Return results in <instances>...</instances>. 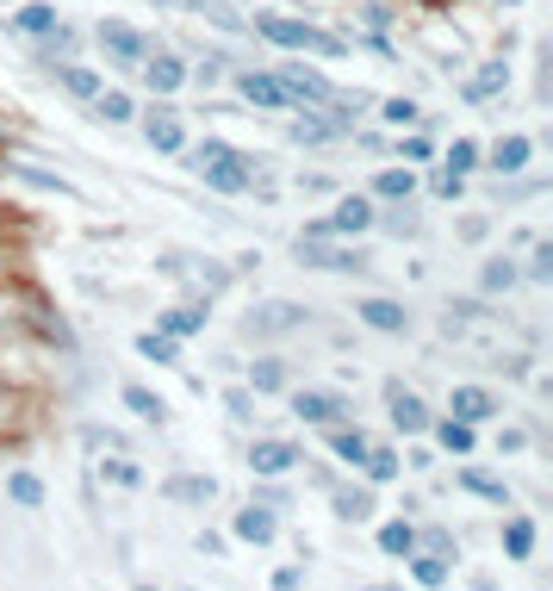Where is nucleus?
I'll return each instance as SVG.
<instances>
[{
	"instance_id": "f257e3e1",
	"label": "nucleus",
	"mask_w": 553,
	"mask_h": 591,
	"mask_svg": "<svg viewBox=\"0 0 553 591\" xmlns=\"http://www.w3.org/2000/svg\"><path fill=\"white\" fill-rule=\"evenodd\" d=\"M255 32H262L267 44H280V50H324V57H343V44L330 38V32H311V25L280 20V13H262V20H255Z\"/></svg>"
},
{
	"instance_id": "f03ea898",
	"label": "nucleus",
	"mask_w": 553,
	"mask_h": 591,
	"mask_svg": "<svg viewBox=\"0 0 553 591\" xmlns=\"http://www.w3.org/2000/svg\"><path fill=\"white\" fill-rule=\"evenodd\" d=\"M193 174H206L211 193H249L255 187V156H243V150L206 156V162H193Z\"/></svg>"
},
{
	"instance_id": "7ed1b4c3",
	"label": "nucleus",
	"mask_w": 553,
	"mask_h": 591,
	"mask_svg": "<svg viewBox=\"0 0 553 591\" xmlns=\"http://www.w3.org/2000/svg\"><path fill=\"white\" fill-rule=\"evenodd\" d=\"M299 262H306V268H330V274H361L367 249H330L324 237H299Z\"/></svg>"
},
{
	"instance_id": "20e7f679",
	"label": "nucleus",
	"mask_w": 553,
	"mask_h": 591,
	"mask_svg": "<svg viewBox=\"0 0 553 591\" xmlns=\"http://www.w3.org/2000/svg\"><path fill=\"white\" fill-rule=\"evenodd\" d=\"M100 44H106V57L125 62V69L150 57V38H143V32H131V25H118V20H100Z\"/></svg>"
},
{
	"instance_id": "39448f33",
	"label": "nucleus",
	"mask_w": 553,
	"mask_h": 591,
	"mask_svg": "<svg viewBox=\"0 0 553 591\" xmlns=\"http://www.w3.org/2000/svg\"><path fill=\"white\" fill-rule=\"evenodd\" d=\"M299 325H306V306H292V299H274V306H262V311H249L243 318L249 337H280V330H299Z\"/></svg>"
},
{
	"instance_id": "423d86ee",
	"label": "nucleus",
	"mask_w": 553,
	"mask_h": 591,
	"mask_svg": "<svg viewBox=\"0 0 553 591\" xmlns=\"http://www.w3.org/2000/svg\"><path fill=\"white\" fill-rule=\"evenodd\" d=\"M292 418L299 423H343L348 399L343 393H292Z\"/></svg>"
},
{
	"instance_id": "0eeeda50",
	"label": "nucleus",
	"mask_w": 553,
	"mask_h": 591,
	"mask_svg": "<svg viewBox=\"0 0 553 591\" xmlns=\"http://www.w3.org/2000/svg\"><path fill=\"white\" fill-rule=\"evenodd\" d=\"M299 461H306V448H299V442H255V448H249V467H255V474H287V467H299Z\"/></svg>"
},
{
	"instance_id": "6e6552de",
	"label": "nucleus",
	"mask_w": 553,
	"mask_h": 591,
	"mask_svg": "<svg viewBox=\"0 0 553 591\" xmlns=\"http://www.w3.org/2000/svg\"><path fill=\"white\" fill-rule=\"evenodd\" d=\"M385 405H392V423H399V430H411V436L429 430V405H423L417 393H404L399 380H385Z\"/></svg>"
},
{
	"instance_id": "1a4fd4ad",
	"label": "nucleus",
	"mask_w": 553,
	"mask_h": 591,
	"mask_svg": "<svg viewBox=\"0 0 553 591\" xmlns=\"http://www.w3.org/2000/svg\"><path fill=\"white\" fill-rule=\"evenodd\" d=\"M361 325H373V330H385V337H404L411 330V311L399 306V299H361Z\"/></svg>"
},
{
	"instance_id": "9d476101",
	"label": "nucleus",
	"mask_w": 553,
	"mask_h": 591,
	"mask_svg": "<svg viewBox=\"0 0 553 591\" xmlns=\"http://www.w3.org/2000/svg\"><path fill=\"white\" fill-rule=\"evenodd\" d=\"M373 225V206L367 200H343L336 206V218H324V237H355V230Z\"/></svg>"
},
{
	"instance_id": "9b49d317",
	"label": "nucleus",
	"mask_w": 553,
	"mask_h": 591,
	"mask_svg": "<svg viewBox=\"0 0 553 591\" xmlns=\"http://www.w3.org/2000/svg\"><path fill=\"white\" fill-rule=\"evenodd\" d=\"M497 411V399L485 393V386H454V418L460 423H485Z\"/></svg>"
},
{
	"instance_id": "f8f14e48",
	"label": "nucleus",
	"mask_w": 553,
	"mask_h": 591,
	"mask_svg": "<svg viewBox=\"0 0 553 591\" xmlns=\"http://www.w3.org/2000/svg\"><path fill=\"white\" fill-rule=\"evenodd\" d=\"M280 88H287L292 100H330V81L311 76V69H299V62H287V69H280Z\"/></svg>"
},
{
	"instance_id": "ddd939ff",
	"label": "nucleus",
	"mask_w": 553,
	"mask_h": 591,
	"mask_svg": "<svg viewBox=\"0 0 553 591\" xmlns=\"http://www.w3.org/2000/svg\"><path fill=\"white\" fill-rule=\"evenodd\" d=\"M143 137H150L155 150H181V144H187V132H181V118H174L169 106H155V113H150V125H143Z\"/></svg>"
},
{
	"instance_id": "4468645a",
	"label": "nucleus",
	"mask_w": 553,
	"mask_h": 591,
	"mask_svg": "<svg viewBox=\"0 0 553 591\" xmlns=\"http://www.w3.org/2000/svg\"><path fill=\"white\" fill-rule=\"evenodd\" d=\"M237 535H243V542H274V535H280V523H274V511L249 504V511H237Z\"/></svg>"
},
{
	"instance_id": "2eb2a0df",
	"label": "nucleus",
	"mask_w": 553,
	"mask_h": 591,
	"mask_svg": "<svg viewBox=\"0 0 553 591\" xmlns=\"http://www.w3.org/2000/svg\"><path fill=\"white\" fill-rule=\"evenodd\" d=\"M13 25H20L25 38H50V32H57V7L32 0V7H20V13H13Z\"/></svg>"
},
{
	"instance_id": "dca6fc26",
	"label": "nucleus",
	"mask_w": 553,
	"mask_h": 591,
	"mask_svg": "<svg viewBox=\"0 0 553 591\" xmlns=\"http://www.w3.org/2000/svg\"><path fill=\"white\" fill-rule=\"evenodd\" d=\"M243 100H255V106H292L280 76H243Z\"/></svg>"
},
{
	"instance_id": "f3484780",
	"label": "nucleus",
	"mask_w": 553,
	"mask_h": 591,
	"mask_svg": "<svg viewBox=\"0 0 553 591\" xmlns=\"http://www.w3.org/2000/svg\"><path fill=\"white\" fill-rule=\"evenodd\" d=\"M143 81H150L155 94H174V88L187 81V62H174V57H155V62H143Z\"/></svg>"
},
{
	"instance_id": "a211bd4d",
	"label": "nucleus",
	"mask_w": 553,
	"mask_h": 591,
	"mask_svg": "<svg viewBox=\"0 0 553 591\" xmlns=\"http://www.w3.org/2000/svg\"><path fill=\"white\" fill-rule=\"evenodd\" d=\"M529 137H504V144H497V156H492V169L497 174H522V162H529Z\"/></svg>"
},
{
	"instance_id": "6ab92c4d",
	"label": "nucleus",
	"mask_w": 553,
	"mask_h": 591,
	"mask_svg": "<svg viewBox=\"0 0 553 591\" xmlns=\"http://www.w3.org/2000/svg\"><path fill=\"white\" fill-rule=\"evenodd\" d=\"M330 504H336L343 523H367V516H373V492H361V486H355V492H336Z\"/></svg>"
},
{
	"instance_id": "aec40b11",
	"label": "nucleus",
	"mask_w": 553,
	"mask_h": 591,
	"mask_svg": "<svg viewBox=\"0 0 553 591\" xmlns=\"http://www.w3.org/2000/svg\"><path fill=\"white\" fill-rule=\"evenodd\" d=\"M125 405H131V411H137L143 423H162V418H169V405L155 399L150 386H125Z\"/></svg>"
},
{
	"instance_id": "412c9836",
	"label": "nucleus",
	"mask_w": 553,
	"mask_h": 591,
	"mask_svg": "<svg viewBox=\"0 0 553 591\" xmlns=\"http://www.w3.org/2000/svg\"><path fill=\"white\" fill-rule=\"evenodd\" d=\"M504 81H510V69H504V62H485V69H479V76L466 81V100H492L497 88H504Z\"/></svg>"
},
{
	"instance_id": "4be33fe9",
	"label": "nucleus",
	"mask_w": 553,
	"mask_h": 591,
	"mask_svg": "<svg viewBox=\"0 0 553 591\" xmlns=\"http://www.w3.org/2000/svg\"><path fill=\"white\" fill-rule=\"evenodd\" d=\"M193 330H206V311H199V306L162 311V337H193Z\"/></svg>"
},
{
	"instance_id": "5701e85b",
	"label": "nucleus",
	"mask_w": 553,
	"mask_h": 591,
	"mask_svg": "<svg viewBox=\"0 0 553 591\" xmlns=\"http://www.w3.org/2000/svg\"><path fill=\"white\" fill-rule=\"evenodd\" d=\"M361 467H367V479H373V486H385V479H399V467H404V461L392 455V448H367V461H361Z\"/></svg>"
},
{
	"instance_id": "b1692460",
	"label": "nucleus",
	"mask_w": 553,
	"mask_h": 591,
	"mask_svg": "<svg viewBox=\"0 0 553 591\" xmlns=\"http://www.w3.org/2000/svg\"><path fill=\"white\" fill-rule=\"evenodd\" d=\"M330 448H336L348 467H361V461H367V436H361V430H330Z\"/></svg>"
},
{
	"instance_id": "393cba45",
	"label": "nucleus",
	"mask_w": 553,
	"mask_h": 591,
	"mask_svg": "<svg viewBox=\"0 0 553 591\" xmlns=\"http://www.w3.org/2000/svg\"><path fill=\"white\" fill-rule=\"evenodd\" d=\"M211 492H218V479H193V474L169 479V498H187V504H206Z\"/></svg>"
},
{
	"instance_id": "a878e982",
	"label": "nucleus",
	"mask_w": 553,
	"mask_h": 591,
	"mask_svg": "<svg viewBox=\"0 0 553 591\" xmlns=\"http://www.w3.org/2000/svg\"><path fill=\"white\" fill-rule=\"evenodd\" d=\"M504 548H510V560H529L534 554V523L529 516H516L510 530H504Z\"/></svg>"
},
{
	"instance_id": "bb28decb",
	"label": "nucleus",
	"mask_w": 553,
	"mask_h": 591,
	"mask_svg": "<svg viewBox=\"0 0 553 591\" xmlns=\"http://www.w3.org/2000/svg\"><path fill=\"white\" fill-rule=\"evenodd\" d=\"M460 486H466V492H479V498H492V504H510V486H504V479H492V474H460Z\"/></svg>"
},
{
	"instance_id": "cd10ccee",
	"label": "nucleus",
	"mask_w": 553,
	"mask_h": 591,
	"mask_svg": "<svg viewBox=\"0 0 553 591\" xmlns=\"http://www.w3.org/2000/svg\"><path fill=\"white\" fill-rule=\"evenodd\" d=\"M249 380H255V393H287V367H280V362H255V367H249Z\"/></svg>"
},
{
	"instance_id": "c85d7f7f",
	"label": "nucleus",
	"mask_w": 553,
	"mask_h": 591,
	"mask_svg": "<svg viewBox=\"0 0 553 591\" xmlns=\"http://www.w3.org/2000/svg\"><path fill=\"white\" fill-rule=\"evenodd\" d=\"M436 436H441V448H448V455H466V448H473V423L448 418V423L436 430Z\"/></svg>"
},
{
	"instance_id": "c756f323",
	"label": "nucleus",
	"mask_w": 553,
	"mask_h": 591,
	"mask_svg": "<svg viewBox=\"0 0 553 591\" xmlns=\"http://www.w3.org/2000/svg\"><path fill=\"white\" fill-rule=\"evenodd\" d=\"M137 355H143V362H174V337H162V330H143V337H137Z\"/></svg>"
},
{
	"instance_id": "7c9ffc66",
	"label": "nucleus",
	"mask_w": 553,
	"mask_h": 591,
	"mask_svg": "<svg viewBox=\"0 0 553 591\" xmlns=\"http://www.w3.org/2000/svg\"><path fill=\"white\" fill-rule=\"evenodd\" d=\"M411 187H417V181H411L404 169H385L380 181H373V193H380V200H411Z\"/></svg>"
},
{
	"instance_id": "2f4dec72",
	"label": "nucleus",
	"mask_w": 553,
	"mask_h": 591,
	"mask_svg": "<svg viewBox=\"0 0 553 591\" xmlns=\"http://www.w3.org/2000/svg\"><path fill=\"white\" fill-rule=\"evenodd\" d=\"M380 548L385 554H411V548H417V530H411V523H385V530H380Z\"/></svg>"
},
{
	"instance_id": "473e14b6",
	"label": "nucleus",
	"mask_w": 553,
	"mask_h": 591,
	"mask_svg": "<svg viewBox=\"0 0 553 591\" xmlns=\"http://www.w3.org/2000/svg\"><path fill=\"white\" fill-rule=\"evenodd\" d=\"M100 118H106V125H131V94H100Z\"/></svg>"
},
{
	"instance_id": "72a5a7b5",
	"label": "nucleus",
	"mask_w": 553,
	"mask_h": 591,
	"mask_svg": "<svg viewBox=\"0 0 553 591\" xmlns=\"http://www.w3.org/2000/svg\"><path fill=\"white\" fill-rule=\"evenodd\" d=\"M411 572H417V586H441V579H448V560H441V554H417Z\"/></svg>"
},
{
	"instance_id": "f704fd0d",
	"label": "nucleus",
	"mask_w": 553,
	"mask_h": 591,
	"mask_svg": "<svg viewBox=\"0 0 553 591\" xmlns=\"http://www.w3.org/2000/svg\"><path fill=\"white\" fill-rule=\"evenodd\" d=\"M62 88L81 94V100H94L100 94V76H94V69H62Z\"/></svg>"
},
{
	"instance_id": "c9c22d12",
	"label": "nucleus",
	"mask_w": 553,
	"mask_h": 591,
	"mask_svg": "<svg viewBox=\"0 0 553 591\" xmlns=\"http://www.w3.org/2000/svg\"><path fill=\"white\" fill-rule=\"evenodd\" d=\"M479 281H485V293H510V286H516V268L510 262H485V274H479Z\"/></svg>"
},
{
	"instance_id": "e433bc0d",
	"label": "nucleus",
	"mask_w": 553,
	"mask_h": 591,
	"mask_svg": "<svg viewBox=\"0 0 553 591\" xmlns=\"http://www.w3.org/2000/svg\"><path fill=\"white\" fill-rule=\"evenodd\" d=\"M473 162H479V144H473V137H454V150H448V169L466 174Z\"/></svg>"
},
{
	"instance_id": "4c0bfd02",
	"label": "nucleus",
	"mask_w": 553,
	"mask_h": 591,
	"mask_svg": "<svg viewBox=\"0 0 553 591\" xmlns=\"http://www.w3.org/2000/svg\"><path fill=\"white\" fill-rule=\"evenodd\" d=\"M7 492L20 498V504H44V486H38V474H13V486Z\"/></svg>"
},
{
	"instance_id": "58836bf2",
	"label": "nucleus",
	"mask_w": 553,
	"mask_h": 591,
	"mask_svg": "<svg viewBox=\"0 0 553 591\" xmlns=\"http://www.w3.org/2000/svg\"><path fill=\"white\" fill-rule=\"evenodd\" d=\"M20 181H32V187H44V193H62V200H76V187H69V181H57V174H38V169H20Z\"/></svg>"
},
{
	"instance_id": "ea45409f",
	"label": "nucleus",
	"mask_w": 553,
	"mask_h": 591,
	"mask_svg": "<svg viewBox=\"0 0 553 591\" xmlns=\"http://www.w3.org/2000/svg\"><path fill=\"white\" fill-rule=\"evenodd\" d=\"M224 411H230L237 423H249V418H255V399H249L243 386H230V393H224Z\"/></svg>"
},
{
	"instance_id": "a19ab883",
	"label": "nucleus",
	"mask_w": 553,
	"mask_h": 591,
	"mask_svg": "<svg viewBox=\"0 0 553 591\" xmlns=\"http://www.w3.org/2000/svg\"><path fill=\"white\" fill-rule=\"evenodd\" d=\"M106 467V479H118V486H143V467H131V461H100Z\"/></svg>"
},
{
	"instance_id": "79ce46f5",
	"label": "nucleus",
	"mask_w": 553,
	"mask_h": 591,
	"mask_svg": "<svg viewBox=\"0 0 553 591\" xmlns=\"http://www.w3.org/2000/svg\"><path fill=\"white\" fill-rule=\"evenodd\" d=\"M380 118H385V125H417L423 113L411 106V100H385V113H380Z\"/></svg>"
},
{
	"instance_id": "37998d69",
	"label": "nucleus",
	"mask_w": 553,
	"mask_h": 591,
	"mask_svg": "<svg viewBox=\"0 0 553 591\" xmlns=\"http://www.w3.org/2000/svg\"><path fill=\"white\" fill-rule=\"evenodd\" d=\"M529 281H553V249H548V243L534 249V262H529Z\"/></svg>"
},
{
	"instance_id": "c03bdc74",
	"label": "nucleus",
	"mask_w": 553,
	"mask_h": 591,
	"mask_svg": "<svg viewBox=\"0 0 553 591\" xmlns=\"http://www.w3.org/2000/svg\"><path fill=\"white\" fill-rule=\"evenodd\" d=\"M436 193H441V200H454V193H460V174L441 169V174H436Z\"/></svg>"
},
{
	"instance_id": "a18cd8bd",
	"label": "nucleus",
	"mask_w": 553,
	"mask_h": 591,
	"mask_svg": "<svg viewBox=\"0 0 553 591\" xmlns=\"http://www.w3.org/2000/svg\"><path fill=\"white\" fill-rule=\"evenodd\" d=\"M181 7H199V0H181Z\"/></svg>"
}]
</instances>
